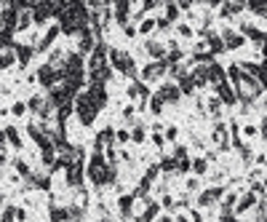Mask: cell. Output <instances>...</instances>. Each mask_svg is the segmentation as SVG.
Wrapping results in <instances>:
<instances>
[{
    "label": "cell",
    "instance_id": "6da1fadb",
    "mask_svg": "<svg viewBox=\"0 0 267 222\" xmlns=\"http://www.w3.org/2000/svg\"><path fill=\"white\" fill-rule=\"evenodd\" d=\"M96 110H99V102L91 94H80V96H78V116H80L83 126H88L91 120L96 118Z\"/></svg>",
    "mask_w": 267,
    "mask_h": 222
},
{
    "label": "cell",
    "instance_id": "7a4b0ae2",
    "mask_svg": "<svg viewBox=\"0 0 267 222\" xmlns=\"http://www.w3.org/2000/svg\"><path fill=\"white\" fill-rule=\"evenodd\" d=\"M163 72H166V62L147 64L144 67V80H158V78H163Z\"/></svg>",
    "mask_w": 267,
    "mask_h": 222
},
{
    "label": "cell",
    "instance_id": "3957f363",
    "mask_svg": "<svg viewBox=\"0 0 267 222\" xmlns=\"http://www.w3.org/2000/svg\"><path fill=\"white\" fill-rule=\"evenodd\" d=\"M144 48H147V54H150V56H163V54H166V48H163V46L158 43V40H147L144 43Z\"/></svg>",
    "mask_w": 267,
    "mask_h": 222
},
{
    "label": "cell",
    "instance_id": "277c9868",
    "mask_svg": "<svg viewBox=\"0 0 267 222\" xmlns=\"http://www.w3.org/2000/svg\"><path fill=\"white\" fill-rule=\"evenodd\" d=\"M16 62V56H14V51H0V70H8V67Z\"/></svg>",
    "mask_w": 267,
    "mask_h": 222
},
{
    "label": "cell",
    "instance_id": "5b68a950",
    "mask_svg": "<svg viewBox=\"0 0 267 222\" xmlns=\"http://www.w3.org/2000/svg\"><path fill=\"white\" fill-rule=\"evenodd\" d=\"M6 136H8V140H11V144H14V148H22V140H19V134H16V128H14V126H8V128H6Z\"/></svg>",
    "mask_w": 267,
    "mask_h": 222
},
{
    "label": "cell",
    "instance_id": "8992f818",
    "mask_svg": "<svg viewBox=\"0 0 267 222\" xmlns=\"http://www.w3.org/2000/svg\"><path fill=\"white\" fill-rule=\"evenodd\" d=\"M192 169H195V174H206V160L198 158V160L192 164Z\"/></svg>",
    "mask_w": 267,
    "mask_h": 222
},
{
    "label": "cell",
    "instance_id": "52a82bcc",
    "mask_svg": "<svg viewBox=\"0 0 267 222\" xmlns=\"http://www.w3.org/2000/svg\"><path fill=\"white\" fill-rule=\"evenodd\" d=\"M152 27H155V19H144L142 24H139V32H150Z\"/></svg>",
    "mask_w": 267,
    "mask_h": 222
},
{
    "label": "cell",
    "instance_id": "ba28073f",
    "mask_svg": "<svg viewBox=\"0 0 267 222\" xmlns=\"http://www.w3.org/2000/svg\"><path fill=\"white\" fill-rule=\"evenodd\" d=\"M24 112H27V104H24V102H16V104H14V116H24Z\"/></svg>",
    "mask_w": 267,
    "mask_h": 222
},
{
    "label": "cell",
    "instance_id": "9c48e42d",
    "mask_svg": "<svg viewBox=\"0 0 267 222\" xmlns=\"http://www.w3.org/2000/svg\"><path fill=\"white\" fill-rule=\"evenodd\" d=\"M0 222H14V209H6L3 217H0Z\"/></svg>",
    "mask_w": 267,
    "mask_h": 222
},
{
    "label": "cell",
    "instance_id": "30bf717a",
    "mask_svg": "<svg viewBox=\"0 0 267 222\" xmlns=\"http://www.w3.org/2000/svg\"><path fill=\"white\" fill-rule=\"evenodd\" d=\"M166 136H168V140H174V136H176V128H174V126H168V132H166Z\"/></svg>",
    "mask_w": 267,
    "mask_h": 222
}]
</instances>
